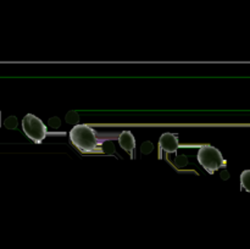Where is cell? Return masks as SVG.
<instances>
[{"mask_svg":"<svg viewBox=\"0 0 250 249\" xmlns=\"http://www.w3.org/2000/svg\"><path fill=\"white\" fill-rule=\"evenodd\" d=\"M70 139L76 148L82 153H94L99 151L98 145L100 144L98 133L87 124H76L70 132Z\"/></svg>","mask_w":250,"mask_h":249,"instance_id":"obj_1","label":"cell"},{"mask_svg":"<svg viewBox=\"0 0 250 249\" xmlns=\"http://www.w3.org/2000/svg\"><path fill=\"white\" fill-rule=\"evenodd\" d=\"M198 161L211 175L215 171L225 166V160L221 151L211 145L200 146L199 151H198Z\"/></svg>","mask_w":250,"mask_h":249,"instance_id":"obj_2","label":"cell"},{"mask_svg":"<svg viewBox=\"0 0 250 249\" xmlns=\"http://www.w3.org/2000/svg\"><path fill=\"white\" fill-rule=\"evenodd\" d=\"M22 128L26 136L34 143H42L46 137V126L42 122L41 119L32 114H27L22 120Z\"/></svg>","mask_w":250,"mask_h":249,"instance_id":"obj_3","label":"cell"},{"mask_svg":"<svg viewBox=\"0 0 250 249\" xmlns=\"http://www.w3.org/2000/svg\"><path fill=\"white\" fill-rule=\"evenodd\" d=\"M180 148V144H178V136L176 133H164L160 137V141H159V149L160 151H166V153H177V149Z\"/></svg>","mask_w":250,"mask_h":249,"instance_id":"obj_4","label":"cell"},{"mask_svg":"<svg viewBox=\"0 0 250 249\" xmlns=\"http://www.w3.org/2000/svg\"><path fill=\"white\" fill-rule=\"evenodd\" d=\"M119 143L121 145L122 149L127 151L131 156V159H133V151L136 148V139L134 136L132 134L131 131H124L119 136Z\"/></svg>","mask_w":250,"mask_h":249,"instance_id":"obj_5","label":"cell"},{"mask_svg":"<svg viewBox=\"0 0 250 249\" xmlns=\"http://www.w3.org/2000/svg\"><path fill=\"white\" fill-rule=\"evenodd\" d=\"M241 183L242 187L250 193V170H246L241 175Z\"/></svg>","mask_w":250,"mask_h":249,"instance_id":"obj_6","label":"cell"},{"mask_svg":"<svg viewBox=\"0 0 250 249\" xmlns=\"http://www.w3.org/2000/svg\"><path fill=\"white\" fill-rule=\"evenodd\" d=\"M151 149H153V145H151L150 142H146V143H144L143 145H142V151H143V153H149Z\"/></svg>","mask_w":250,"mask_h":249,"instance_id":"obj_7","label":"cell"}]
</instances>
